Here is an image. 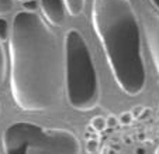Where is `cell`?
I'll return each mask as SVG.
<instances>
[{
	"mask_svg": "<svg viewBox=\"0 0 159 154\" xmlns=\"http://www.w3.org/2000/svg\"><path fill=\"white\" fill-rule=\"evenodd\" d=\"M99 148V140L97 137H93V139H87L86 144H84V150H86L87 154H94Z\"/></svg>",
	"mask_w": 159,
	"mask_h": 154,
	"instance_id": "7c38bea8",
	"label": "cell"
},
{
	"mask_svg": "<svg viewBox=\"0 0 159 154\" xmlns=\"http://www.w3.org/2000/svg\"><path fill=\"white\" fill-rule=\"evenodd\" d=\"M37 2L35 0H25V2H23V9L24 10H28V12H34V10L37 9Z\"/></svg>",
	"mask_w": 159,
	"mask_h": 154,
	"instance_id": "9a60e30c",
	"label": "cell"
},
{
	"mask_svg": "<svg viewBox=\"0 0 159 154\" xmlns=\"http://www.w3.org/2000/svg\"><path fill=\"white\" fill-rule=\"evenodd\" d=\"M100 154H108V146H104L102 148V151H100Z\"/></svg>",
	"mask_w": 159,
	"mask_h": 154,
	"instance_id": "ffe728a7",
	"label": "cell"
},
{
	"mask_svg": "<svg viewBox=\"0 0 159 154\" xmlns=\"http://www.w3.org/2000/svg\"><path fill=\"white\" fill-rule=\"evenodd\" d=\"M135 154H147V148L142 147V146H139V147L135 148Z\"/></svg>",
	"mask_w": 159,
	"mask_h": 154,
	"instance_id": "ac0fdd59",
	"label": "cell"
},
{
	"mask_svg": "<svg viewBox=\"0 0 159 154\" xmlns=\"http://www.w3.org/2000/svg\"><path fill=\"white\" fill-rule=\"evenodd\" d=\"M106 124H107V129H114V127H117V124H118V119L116 118L114 115H110V116H107V119H106Z\"/></svg>",
	"mask_w": 159,
	"mask_h": 154,
	"instance_id": "5bb4252c",
	"label": "cell"
},
{
	"mask_svg": "<svg viewBox=\"0 0 159 154\" xmlns=\"http://www.w3.org/2000/svg\"><path fill=\"white\" fill-rule=\"evenodd\" d=\"M138 139H139V140H145V134H144V133L138 134Z\"/></svg>",
	"mask_w": 159,
	"mask_h": 154,
	"instance_id": "44dd1931",
	"label": "cell"
},
{
	"mask_svg": "<svg viewBox=\"0 0 159 154\" xmlns=\"http://www.w3.org/2000/svg\"><path fill=\"white\" fill-rule=\"evenodd\" d=\"M6 54H4V50H3V46L0 42V85L4 82L6 79Z\"/></svg>",
	"mask_w": 159,
	"mask_h": 154,
	"instance_id": "9c48e42d",
	"label": "cell"
},
{
	"mask_svg": "<svg viewBox=\"0 0 159 154\" xmlns=\"http://www.w3.org/2000/svg\"><path fill=\"white\" fill-rule=\"evenodd\" d=\"M39 7L45 20L54 27H61L65 21V3L63 0H39Z\"/></svg>",
	"mask_w": 159,
	"mask_h": 154,
	"instance_id": "8992f818",
	"label": "cell"
},
{
	"mask_svg": "<svg viewBox=\"0 0 159 154\" xmlns=\"http://www.w3.org/2000/svg\"><path fill=\"white\" fill-rule=\"evenodd\" d=\"M158 118H159V112H158Z\"/></svg>",
	"mask_w": 159,
	"mask_h": 154,
	"instance_id": "d4e9b609",
	"label": "cell"
},
{
	"mask_svg": "<svg viewBox=\"0 0 159 154\" xmlns=\"http://www.w3.org/2000/svg\"><path fill=\"white\" fill-rule=\"evenodd\" d=\"M9 54L10 91L16 106L28 113L54 108L65 91L63 47L41 16L28 10L16 13Z\"/></svg>",
	"mask_w": 159,
	"mask_h": 154,
	"instance_id": "6da1fadb",
	"label": "cell"
},
{
	"mask_svg": "<svg viewBox=\"0 0 159 154\" xmlns=\"http://www.w3.org/2000/svg\"><path fill=\"white\" fill-rule=\"evenodd\" d=\"M89 126L92 127V129H93L96 133H102V132H104V130L107 129L106 119L103 118V116H94V118H92Z\"/></svg>",
	"mask_w": 159,
	"mask_h": 154,
	"instance_id": "ba28073f",
	"label": "cell"
},
{
	"mask_svg": "<svg viewBox=\"0 0 159 154\" xmlns=\"http://www.w3.org/2000/svg\"><path fill=\"white\" fill-rule=\"evenodd\" d=\"M149 115H151V108H144L141 115H139V118L137 119V120H144V119H147Z\"/></svg>",
	"mask_w": 159,
	"mask_h": 154,
	"instance_id": "e0dca14e",
	"label": "cell"
},
{
	"mask_svg": "<svg viewBox=\"0 0 159 154\" xmlns=\"http://www.w3.org/2000/svg\"><path fill=\"white\" fill-rule=\"evenodd\" d=\"M155 154H159V146H158V148L155 150Z\"/></svg>",
	"mask_w": 159,
	"mask_h": 154,
	"instance_id": "603a6c76",
	"label": "cell"
},
{
	"mask_svg": "<svg viewBox=\"0 0 159 154\" xmlns=\"http://www.w3.org/2000/svg\"><path fill=\"white\" fill-rule=\"evenodd\" d=\"M132 120H134V118H132L131 112H124L118 116V123L121 126H128V124L132 123Z\"/></svg>",
	"mask_w": 159,
	"mask_h": 154,
	"instance_id": "4fadbf2b",
	"label": "cell"
},
{
	"mask_svg": "<svg viewBox=\"0 0 159 154\" xmlns=\"http://www.w3.org/2000/svg\"><path fill=\"white\" fill-rule=\"evenodd\" d=\"M142 109H144V106H134V108L129 110L131 112V115H132V118L134 119H138L139 118V115H141V112H142Z\"/></svg>",
	"mask_w": 159,
	"mask_h": 154,
	"instance_id": "2e32d148",
	"label": "cell"
},
{
	"mask_svg": "<svg viewBox=\"0 0 159 154\" xmlns=\"http://www.w3.org/2000/svg\"><path fill=\"white\" fill-rule=\"evenodd\" d=\"M63 62L68 103L79 112L96 108L100 99L99 76L86 40L76 28H69L65 34Z\"/></svg>",
	"mask_w": 159,
	"mask_h": 154,
	"instance_id": "3957f363",
	"label": "cell"
},
{
	"mask_svg": "<svg viewBox=\"0 0 159 154\" xmlns=\"http://www.w3.org/2000/svg\"><path fill=\"white\" fill-rule=\"evenodd\" d=\"M10 36V27L7 20L0 17V41H6Z\"/></svg>",
	"mask_w": 159,
	"mask_h": 154,
	"instance_id": "8fae6325",
	"label": "cell"
},
{
	"mask_svg": "<svg viewBox=\"0 0 159 154\" xmlns=\"http://www.w3.org/2000/svg\"><path fill=\"white\" fill-rule=\"evenodd\" d=\"M149 2H151V3H152V4H153V6H155V7H156V9H158V10H159V0H149Z\"/></svg>",
	"mask_w": 159,
	"mask_h": 154,
	"instance_id": "d6986e66",
	"label": "cell"
},
{
	"mask_svg": "<svg viewBox=\"0 0 159 154\" xmlns=\"http://www.w3.org/2000/svg\"><path fill=\"white\" fill-rule=\"evenodd\" d=\"M14 9V0H0V16H6Z\"/></svg>",
	"mask_w": 159,
	"mask_h": 154,
	"instance_id": "30bf717a",
	"label": "cell"
},
{
	"mask_svg": "<svg viewBox=\"0 0 159 154\" xmlns=\"http://www.w3.org/2000/svg\"><path fill=\"white\" fill-rule=\"evenodd\" d=\"M142 24H144V34L148 48H149L155 70L159 75V14L156 13L145 14Z\"/></svg>",
	"mask_w": 159,
	"mask_h": 154,
	"instance_id": "5b68a950",
	"label": "cell"
},
{
	"mask_svg": "<svg viewBox=\"0 0 159 154\" xmlns=\"http://www.w3.org/2000/svg\"><path fill=\"white\" fill-rule=\"evenodd\" d=\"M84 2L86 0H63L66 12L73 17H78V16L82 14V12L84 9Z\"/></svg>",
	"mask_w": 159,
	"mask_h": 154,
	"instance_id": "52a82bcc",
	"label": "cell"
},
{
	"mask_svg": "<svg viewBox=\"0 0 159 154\" xmlns=\"http://www.w3.org/2000/svg\"><path fill=\"white\" fill-rule=\"evenodd\" d=\"M92 24L118 88L137 96L147 85L138 17L131 0H93Z\"/></svg>",
	"mask_w": 159,
	"mask_h": 154,
	"instance_id": "7a4b0ae2",
	"label": "cell"
},
{
	"mask_svg": "<svg viewBox=\"0 0 159 154\" xmlns=\"http://www.w3.org/2000/svg\"><path fill=\"white\" fill-rule=\"evenodd\" d=\"M20 2H21V3H23V2H25V0H20Z\"/></svg>",
	"mask_w": 159,
	"mask_h": 154,
	"instance_id": "cb8c5ba5",
	"label": "cell"
},
{
	"mask_svg": "<svg viewBox=\"0 0 159 154\" xmlns=\"http://www.w3.org/2000/svg\"><path fill=\"white\" fill-rule=\"evenodd\" d=\"M4 154H80V142L69 130L14 122L2 134Z\"/></svg>",
	"mask_w": 159,
	"mask_h": 154,
	"instance_id": "277c9868",
	"label": "cell"
},
{
	"mask_svg": "<svg viewBox=\"0 0 159 154\" xmlns=\"http://www.w3.org/2000/svg\"><path fill=\"white\" fill-rule=\"evenodd\" d=\"M124 140H125L127 143H131V137H124Z\"/></svg>",
	"mask_w": 159,
	"mask_h": 154,
	"instance_id": "7402d4cb",
	"label": "cell"
}]
</instances>
